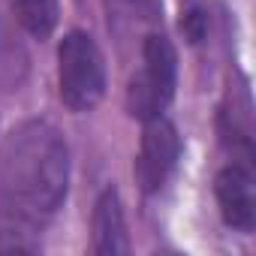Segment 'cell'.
Returning a JSON list of instances; mask_svg holds the SVG:
<instances>
[{
    "label": "cell",
    "instance_id": "cell-1",
    "mask_svg": "<svg viewBox=\"0 0 256 256\" xmlns=\"http://www.w3.org/2000/svg\"><path fill=\"white\" fill-rule=\"evenodd\" d=\"M70 184V148L48 120H24L0 142V253H34Z\"/></svg>",
    "mask_w": 256,
    "mask_h": 256
},
{
    "label": "cell",
    "instance_id": "cell-2",
    "mask_svg": "<svg viewBox=\"0 0 256 256\" xmlns=\"http://www.w3.org/2000/svg\"><path fill=\"white\" fill-rule=\"evenodd\" d=\"M178 82V54L172 42L160 34H151L142 48V70L126 88V112L139 120L160 118L175 96Z\"/></svg>",
    "mask_w": 256,
    "mask_h": 256
},
{
    "label": "cell",
    "instance_id": "cell-3",
    "mask_svg": "<svg viewBox=\"0 0 256 256\" xmlns=\"http://www.w3.org/2000/svg\"><path fill=\"white\" fill-rule=\"evenodd\" d=\"M58 82H60V100L72 112L94 108L106 94V64L96 48V42L72 30L58 46Z\"/></svg>",
    "mask_w": 256,
    "mask_h": 256
},
{
    "label": "cell",
    "instance_id": "cell-4",
    "mask_svg": "<svg viewBox=\"0 0 256 256\" xmlns=\"http://www.w3.org/2000/svg\"><path fill=\"white\" fill-rule=\"evenodd\" d=\"M181 157V139L175 124H169L163 114L145 120L142 133V151L136 157V181L145 193H157L166 178L172 175L175 163Z\"/></svg>",
    "mask_w": 256,
    "mask_h": 256
},
{
    "label": "cell",
    "instance_id": "cell-5",
    "mask_svg": "<svg viewBox=\"0 0 256 256\" xmlns=\"http://www.w3.org/2000/svg\"><path fill=\"white\" fill-rule=\"evenodd\" d=\"M214 193L220 202V214L226 226L238 232H250L256 223V193H253V175L247 163H232L220 169L214 181Z\"/></svg>",
    "mask_w": 256,
    "mask_h": 256
},
{
    "label": "cell",
    "instance_id": "cell-6",
    "mask_svg": "<svg viewBox=\"0 0 256 256\" xmlns=\"http://www.w3.org/2000/svg\"><path fill=\"white\" fill-rule=\"evenodd\" d=\"M94 253L100 256H118L130 250L126 241V226H124V208H120V196L114 187H106L94 205Z\"/></svg>",
    "mask_w": 256,
    "mask_h": 256
},
{
    "label": "cell",
    "instance_id": "cell-7",
    "mask_svg": "<svg viewBox=\"0 0 256 256\" xmlns=\"http://www.w3.org/2000/svg\"><path fill=\"white\" fill-rule=\"evenodd\" d=\"M12 12L18 18V24L36 36V40H46L54 24H58V0H12Z\"/></svg>",
    "mask_w": 256,
    "mask_h": 256
},
{
    "label": "cell",
    "instance_id": "cell-8",
    "mask_svg": "<svg viewBox=\"0 0 256 256\" xmlns=\"http://www.w3.org/2000/svg\"><path fill=\"white\" fill-rule=\"evenodd\" d=\"M181 30L190 36V42H199V40L205 36V16H202L199 10H193V12L181 22Z\"/></svg>",
    "mask_w": 256,
    "mask_h": 256
},
{
    "label": "cell",
    "instance_id": "cell-9",
    "mask_svg": "<svg viewBox=\"0 0 256 256\" xmlns=\"http://www.w3.org/2000/svg\"><path fill=\"white\" fill-rule=\"evenodd\" d=\"M126 4L136 6V10H142L148 18H151V16H154V10H157V0H126Z\"/></svg>",
    "mask_w": 256,
    "mask_h": 256
}]
</instances>
